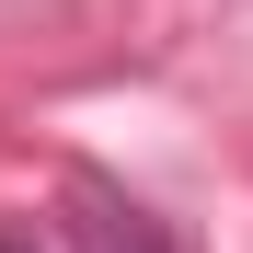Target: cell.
<instances>
[{"label": "cell", "instance_id": "1", "mask_svg": "<svg viewBox=\"0 0 253 253\" xmlns=\"http://www.w3.org/2000/svg\"><path fill=\"white\" fill-rule=\"evenodd\" d=\"M58 219H69L81 253H196L150 196H126L115 173H92V161H69V173H58Z\"/></svg>", "mask_w": 253, "mask_h": 253}, {"label": "cell", "instance_id": "2", "mask_svg": "<svg viewBox=\"0 0 253 253\" xmlns=\"http://www.w3.org/2000/svg\"><path fill=\"white\" fill-rule=\"evenodd\" d=\"M0 253H35V230H0Z\"/></svg>", "mask_w": 253, "mask_h": 253}]
</instances>
